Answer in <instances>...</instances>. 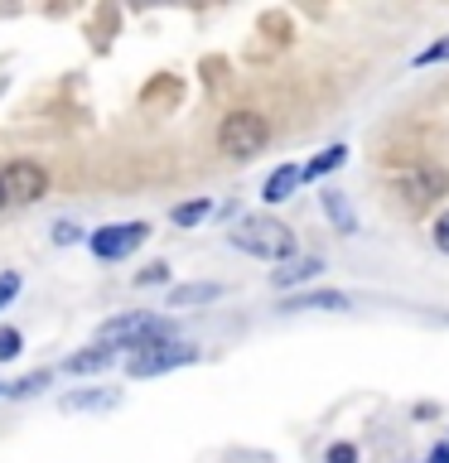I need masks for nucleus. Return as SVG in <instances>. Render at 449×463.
<instances>
[{
  "mask_svg": "<svg viewBox=\"0 0 449 463\" xmlns=\"http://www.w3.org/2000/svg\"><path fill=\"white\" fill-rule=\"evenodd\" d=\"M232 246L246 256H261V260H290L295 256V232L285 222H275V217L256 213V217H242L237 227H232Z\"/></svg>",
  "mask_w": 449,
  "mask_h": 463,
  "instance_id": "obj_1",
  "label": "nucleus"
},
{
  "mask_svg": "<svg viewBox=\"0 0 449 463\" xmlns=\"http://www.w3.org/2000/svg\"><path fill=\"white\" fill-rule=\"evenodd\" d=\"M165 338H169V324L155 314H121V318H107L97 328V347H111V353H121V347L140 353V347L165 343Z\"/></svg>",
  "mask_w": 449,
  "mask_h": 463,
  "instance_id": "obj_2",
  "label": "nucleus"
},
{
  "mask_svg": "<svg viewBox=\"0 0 449 463\" xmlns=\"http://www.w3.org/2000/svg\"><path fill=\"white\" fill-rule=\"evenodd\" d=\"M266 140H271V121L261 111H232L217 126V150L227 159H252L266 150Z\"/></svg>",
  "mask_w": 449,
  "mask_h": 463,
  "instance_id": "obj_3",
  "label": "nucleus"
},
{
  "mask_svg": "<svg viewBox=\"0 0 449 463\" xmlns=\"http://www.w3.org/2000/svg\"><path fill=\"white\" fill-rule=\"evenodd\" d=\"M188 362H198V347L165 338V343H150V347H140V353H130V376H159V372L188 367Z\"/></svg>",
  "mask_w": 449,
  "mask_h": 463,
  "instance_id": "obj_4",
  "label": "nucleus"
},
{
  "mask_svg": "<svg viewBox=\"0 0 449 463\" xmlns=\"http://www.w3.org/2000/svg\"><path fill=\"white\" fill-rule=\"evenodd\" d=\"M145 237H150V227H145V222H111V227L92 232V237H87V246H92L97 260H126Z\"/></svg>",
  "mask_w": 449,
  "mask_h": 463,
  "instance_id": "obj_5",
  "label": "nucleus"
},
{
  "mask_svg": "<svg viewBox=\"0 0 449 463\" xmlns=\"http://www.w3.org/2000/svg\"><path fill=\"white\" fill-rule=\"evenodd\" d=\"M0 188H5V198H14V203H39L49 194V174H43L34 159H10V165L0 169Z\"/></svg>",
  "mask_w": 449,
  "mask_h": 463,
  "instance_id": "obj_6",
  "label": "nucleus"
},
{
  "mask_svg": "<svg viewBox=\"0 0 449 463\" xmlns=\"http://www.w3.org/2000/svg\"><path fill=\"white\" fill-rule=\"evenodd\" d=\"M401 194H406V203H411V208H425V203H435V198L449 194V174L435 169V165H420V169H411V174L401 179Z\"/></svg>",
  "mask_w": 449,
  "mask_h": 463,
  "instance_id": "obj_7",
  "label": "nucleus"
},
{
  "mask_svg": "<svg viewBox=\"0 0 449 463\" xmlns=\"http://www.w3.org/2000/svg\"><path fill=\"white\" fill-rule=\"evenodd\" d=\"M121 405V391H101V386H82V391H68L58 401L63 415H92V411H116Z\"/></svg>",
  "mask_w": 449,
  "mask_h": 463,
  "instance_id": "obj_8",
  "label": "nucleus"
},
{
  "mask_svg": "<svg viewBox=\"0 0 449 463\" xmlns=\"http://www.w3.org/2000/svg\"><path fill=\"white\" fill-rule=\"evenodd\" d=\"M319 270H324V260H319V256H290V260H281V270H271V285L275 289H290V285H300V280H314Z\"/></svg>",
  "mask_w": 449,
  "mask_h": 463,
  "instance_id": "obj_9",
  "label": "nucleus"
},
{
  "mask_svg": "<svg viewBox=\"0 0 449 463\" xmlns=\"http://www.w3.org/2000/svg\"><path fill=\"white\" fill-rule=\"evenodd\" d=\"M116 362V353L111 347H82V353H72L68 362H63V372H72V376H87V372H101V367H111Z\"/></svg>",
  "mask_w": 449,
  "mask_h": 463,
  "instance_id": "obj_10",
  "label": "nucleus"
},
{
  "mask_svg": "<svg viewBox=\"0 0 449 463\" xmlns=\"http://www.w3.org/2000/svg\"><path fill=\"white\" fill-rule=\"evenodd\" d=\"M217 295H223V285H179L169 289V309H194V304H213Z\"/></svg>",
  "mask_w": 449,
  "mask_h": 463,
  "instance_id": "obj_11",
  "label": "nucleus"
},
{
  "mask_svg": "<svg viewBox=\"0 0 449 463\" xmlns=\"http://www.w3.org/2000/svg\"><path fill=\"white\" fill-rule=\"evenodd\" d=\"M295 184H300V165H281L266 179V188H261V198H266V203H285L290 194H295Z\"/></svg>",
  "mask_w": 449,
  "mask_h": 463,
  "instance_id": "obj_12",
  "label": "nucleus"
},
{
  "mask_svg": "<svg viewBox=\"0 0 449 463\" xmlns=\"http://www.w3.org/2000/svg\"><path fill=\"white\" fill-rule=\"evenodd\" d=\"M324 213L339 232H358V217H353V208H348V198L339 194V188H324Z\"/></svg>",
  "mask_w": 449,
  "mask_h": 463,
  "instance_id": "obj_13",
  "label": "nucleus"
},
{
  "mask_svg": "<svg viewBox=\"0 0 449 463\" xmlns=\"http://www.w3.org/2000/svg\"><path fill=\"white\" fill-rule=\"evenodd\" d=\"M285 309H348V295H339V289H319V295L285 299Z\"/></svg>",
  "mask_w": 449,
  "mask_h": 463,
  "instance_id": "obj_14",
  "label": "nucleus"
},
{
  "mask_svg": "<svg viewBox=\"0 0 449 463\" xmlns=\"http://www.w3.org/2000/svg\"><path fill=\"white\" fill-rule=\"evenodd\" d=\"M343 159H348V150H343V145H329L324 155H314L310 165L300 169V179H324V174H329V169H339Z\"/></svg>",
  "mask_w": 449,
  "mask_h": 463,
  "instance_id": "obj_15",
  "label": "nucleus"
},
{
  "mask_svg": "<svg viewBox=\"0 0 449 463\" xmlns=\"http://www.w3.org/2000/svg\"><path fill=\"white\" fill-rule=\"evenodd\" d=\"M53 382V372H34V376H24V382H14V386H5L0 396H10V401H29V396H39L43 386Z\"/></svg>",
  "mask_w": 449,
  "mask_h": 463,
  "instance_id": "obj_16",
  "label": "nucleus"
},
{
  "mask_svg": "<svg viewBox=\"0 0 449 463\" xmlns=\"http://www.w3.org/2000/svg\"><path fill=\"white\" fill-rule=\"evenodd\" d=\"M169 217H174V222H179V227H198V222H203V217H213V203H208V198H194V203H179V208H174Z\"/></svg>",
  "mask_w": 449,
  "mask_h": 463,
  "instance_id": "obj_17",
  "label": "nucleus"
},
{
  "mask_svg": "<svg viewBox=\"0 0 449 463\" xmlns=\"http://www.w3.org/2000/svg\"><path fill=\"white\" fill-rule=\"evenodd\" d=\"M20 353H24V338H20V328L0 324V362H14Z\"/></svg>",
  "mask_w": 449,
  "mask_h": 463,
  "instance_id": "obj_18",
  "label": "nucleus"
},
{
  "mask_svg": "<svg viewBox=\"0 0 449 463\" xmlns=\"http://www.w3.org/2000/svg\"><path fill=\"white\" fill-rule=\"evenodd\" d=\"M24 289V275L20 270H0V309H5V304L14 299Z\"/></svg>",
  "mask_w": 449,
  "mask_h": 463,
  "instance_id": "obj_19",
  "label": "nucleus"
},
{
  "mask_svg": "<svg viewBox=\"0 0 449 463\" xmlns=\"http://www.w3.org/2000/svg\"><path fill=\"white\" fill-rule=\"evenodd\" d=\"M430 63H449V39H440V43H430V49L416 53V68H430Z\"/></svg>",
  "mask_w": 449,
  "mask_h": 463,
  "instance_id": "obj_20",
  "label": "nucleus"
},
{
  "mask_svg": "<svg viewBox=\"0 0 449 463\" xmlns=\"http://www.w3.org/2000/svg\"><path fill=\"white\" fill-rule=\"evenodd\" d=\"M165 280H169V266H165V260H155V266L140 270V285H165Z\"/></svg>",
  "mask_w": 449,
  "mask_h": 463,
  "instance_id": "obj_21",
  "label": "nucleus"
},
{
  "mask_svg": "<svg viewBox=\"0 0 449 463\" xmlns=\"http://www.w3.org/2000/svg\"><path fill=\"white\" fill-rule=\"evenodd\" d=\"M329 463H358V449L353 444H333L329 449Z\"/></svg>",
  "mask_w": 449,
  "mask_h": 463,
  "instance_id": "obj_22",
  "label": "nucleus"
},
{
  "mask_svg": "<svg viewBox=\"0 0 449 463\" xmlns=\"http://www.w3.org/2000/svg\"><path fill=\"white\" fill-rule=\"evenodd\" d=\"M435 246H440V251L449 256V213L440 217V222H435Z\"/></svg>",
  "mask_w": 449,
  "mask_h": 463,
  "instance_id": "obj_23",
  "label": "nucleus"
},
{
  "mask_svg": "<svg viewBox=\"0 0 449 463\" xmlns=\"http://www.w3.org/2000/svg\"><path fill=\"white\" fill-rule=\"evenodd\" d=\"M53 237L68 246V241H78V227H72V222H58V227H53Z\"/></svg>",
  "mask_w": 449,
  "mask_h": 463,
  "instance_id": "obj_24",
  "label": "nucleus"
},
{
  "mask_svg": "<svg viewBox=\"0 0 449 463\" xmlns=\"http://www.w3.org/2000/svg\"><path fill=\"white\" fill-rule=\"evenodd\" d=\"M430 463H449V444H440V449H430Z\"/></svg>",
  "mask_w": 449,
  "mask_h": 463,
  "instance_id": "obj_25",
  "label": "nucleus"
},
{
  "mask_svg": "<svg viewBox=\"0 0 449 463\" xmlns=\"http://www.w3.org/2000/svg\"><path fill=\"white\" fill-rule=\"evenodd\" d=\"M0 208H5V188H0Z\"/></svg>",
  "mask_w": 449,
  "mask_h": 463,
  "instance_id": "obj_26",
  "label": "nucleus"
},
{
  "mask_svg": "<svg viewBox=\"0 0 449 463\" xmlns=\"http://www.w3.org/2000/svg\"><path fill=\"white\" fill-rule=\"evenodd\" d=\"M0 391H5V386H0Z\"/></svg>",
  "mask_w": 449,
  "mask_h": 463,
  "instance_id": "obj_27",
  "label": "nucleus"
}]
</instances>
